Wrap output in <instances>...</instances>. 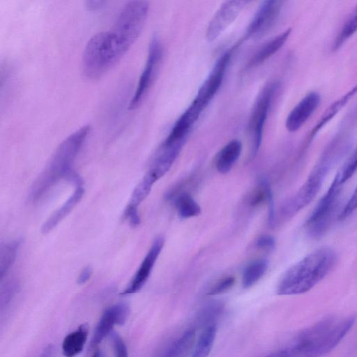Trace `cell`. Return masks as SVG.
I'll list each match as a JSON object with an SVG mask.
<instances>
[{"mask_svg":"<svg viewBox=\"0 0 357 357\" xmlns=\"http://www.w3.org/2000/svg\"><path fill=\"white\" fill-rule=\"evenodd\" d=\"M347 149V143L342 137L334 138L326 146L305 183L284 203L281 208L283 217H293L313 200L327 175Z\"/></svg>","mask_w":357,"mask_h":357,"instance_id":"4","label":"cell"},{"mask_svg":"<svg viewBox=\"0 0 357 357\" xmlns=\"http://www.w3.org/2000/svg\"><path fill=\"white\" fill-rule=\"evenodd\" d=\"M53 351V346L52 344H50L44 349V350L38 357H52Z\"/></svg>","mask_w":357,"mask_h":357,"instance_id":"37","label":"cell"},{"mask_svg":"<svg viewBox=\"0 0 357 357\" xmlns=\"http://www.w3.org/2000/svg\"><path fill=\"white\" fill-rule=\"evenodd\" d=\"M197 328L192 326L175 337L166 341L154 352L152 357H183L194 347Z\"/></svg>","mask_w":357,"mask_h":357,"instance_id":"17","label":"cell"},{"mask_svg":"<svg viewBox=\"0 0 357 357\" xmlns=\"http://www.w3.org/2000/svg\"><path fill=\"white\" fill-rule=\"evenodd\" d=\"M114 357H128L127 347L123 339L116 333H111Z\"/></svg>","mask_w":357,"mask_h":357,"instance_id":"32","label":"cell"},{"mask_svg":"<svg viewBox=\"0 0 357 357\" xmlns=\"http://www.w3.org/2000/svg\"><path fill=\"white\" fill-rule=\"evenodd\" d=\"M91 357H105V355L100 349H96Z\"/></svg>","mask_w":357,"mask_h":357,"instance_id":"38","label":"cell"},{"mask_svg":"<svg viewBox=\"0 0 357 357\" xmlns=\"http://www.w3.org/2000/svg\"><path fill=\"white\" fill-rule=\"evenodd\" d=\"M224 308V305L220 301H212L206 304L199 310L196 318V328L202 329L212 324H216V319L219 317Z\"/></svg>","mask_w":357,"mask_h":357,"instance_id":"24","label":"cell"},{"mask_svg":"<svg viewBox=\"0 0 357 357\" xmlns=\"http://www.w3.org/2000/svg\"><path fill=\"white\" fill-rule=\"evenodd\" d=\"M231 52V50H228L218 58L189 105L199 114H202L220 89L230 62Z\"/></svg>","mask_w":357,"mask_h":357,"instance_id":"9","label":"cell"},{"mask_svg":"<svg viewBox=\"0 0 357 357\" xmlns=\"http://www.w3.org/2000/svg\"><path fill=\"white\" fill-rule=\"evenodd\" d=\"M132 45L114 30L94 34L84 50L81 69L83 76L96 80L117 64Z\"/></svg>","mask_w":357,"mask_h":357,"instance_id":"3","label":"cell"},{"mask_svg":"<svg viewBox=\"0 0 357 357\" xmlns=\"http://www.w3.org/2000/svg\"><path fill=\"white\" fill-rule=\"evenodd\" d=\"M164 238L158 236L153 241L149 252L144 258L140 266L130 280L121 295H130L140 291L148 280L154 264L162 249Z\"/></svg>","mask_w":357,"mask_h":357,"instance_id":"14","label":"cell"},{"mask_svg":"<svg viewBox=\"0 0 357 357\" xmlns=\"http://www.w3.org/2000/svg\"><path fill=\"white\" fill-rule=\"evenodd\" d=\"M266 357H292L287 347L270 354Z\"/></svg>","mask_w":357,"mask_h":357,"instance_id":"36","label":"cell"},{"mask_svg":"<svg viewBox=\"0 0 357 357\" xmlns=\"http://www.w3.org/2000/svg\"><path fill=\"white\" fill-rule=\"evenodd\" d=\"M354 115H356L355 117H357V108L356 109L355 112H354Z\"/></svg>","mask_w":357,"mask_h":357,"instance_id":"39","label":"cell"},{"mask_svg":"<svg viewBox=\"0 0 357 357\" xmlns=\"http://www.w3.org/2000/svg\"><path fill=\"white\" fill-rule=\"evenodd\" d=\"M268 262L266 259H257L250 263L245 269L242 278L244 288L253 286L266 273Z\"/></svg>","mask_w":357,"mask_h":357,"instance_id":"27","label":"cell"},{"mask_svg":"<svg viewBox=\"0 0 357 357\" xmlns=\"http://www.w3.org/2000/svg\"><path fill=\"white\" fill-rule=\"evenodd\" d=\"M242 151V144L238 139H233L225 145L216 155L215 165L220 173L230 171L238 159Z\"/></svg>","mask_w":357,"mask_h":357,"instance_id":"21","label":"cell"},{"mask_svg":"<svg viewBox=\"0 0 357 357\" xmlns=\"http://www.w3.org/2000/svg\"><path fill=\"white\" fill-rule=\"evenodd\" d=\"M278 89V83L267 84L258 95L248 121V131L252 138V154L255 155L261 144L264 125L271 102Z\"/></svg>","mask_w":357,"mask_h":357,"instance_id":"8","label":"cell"},{"mask_svg":"<svg viewBox=\"0 0 357 357\" xmlns=\"http://www.w3.org/2000/svg\"><path fill=\"white\" fill-rule=\"evenodd\" d=\"M74 184L75 185V188L73 193L68 200H66V202L58 210L52 213L43 225L41 230L43 234L50 232L56 227V225L69 214V213L82 199L84 193L82 179L80 178Z\"/></svg>","mask_w":357,"mask_h":357,"instance_id":"18","label":"cell"},{"mask_svg":"<svg viewBox=\"0 0 357 357\" xmlns=\"http://www.w3.org/2000/svg\"><path fill=\"white\" fill-rule=\"evenodd\" d=\"M357 31V6L352 11L349 17L344 23L341 29L335 38L332 47L333 50L340 48Z\"/></svg>","mask_w":357,"mask_h":357,"instance_id":"28","label":"cell"},{"mask_svg":"<svg viewBox=\"0 0 357 357\" xmlns=\"http://www.w3.org/2000/svg\"><path fill=\"white\" fill-rule=\"evenodd\" d=\"M89 326L82 324L75 331L68 333L63 339L61 349L65 357H75L81 353L87 341Z\"/></svg>","mask_w":357,"mask_h":357,"instance_id":"20","label":"cell"},{"mask_svg":"<svg viewBox=\"0 0 357 357\" xmlns=\"http://www.w3.org/2000/svg\"><path fill=\"white\" fill-rule=\"evenodd\" d=\"M356 172L357 146L338 171L334 178V181L344 186V185L355 174Z\"/></svg>","mask_w":357,"mask_h":357,"instance_id":"30","label":"cell"},{"mask_svg":"<svg viewBox=\"0 0 357 357\" xmlns=\"http://www.w3.org/2000/svg\"><path fill=\"white\" fill-rule=\"evenodd\" d=\"M149 8L146 1H129L120 11L112 29L132 45L143 29Z\"/></svg>","mask_w":357,"mask_h":357,"instance_id":"7","label":"cell"},{"mask_svg":"<svg viewBox=\"0 0 357 357\" xmlns=\"http://www.w3.org/2000/svg\"><path fill=\"white\" fill-rule=\"evenodd\" d=\"M284 3L275 0L263 1L248 26L244 38L257 39L266 34L277 22Z\"/></svg>","mask_w":357,"mask_h":357,"instance_id":"11","label":"cell"},{"mask_svg":"<svg viewBox=\"0 0 357 357\" xmlns=\"http://www.w3.org/2000/svg\"><path fill=\"white\" fill-rule=\"evenodd\" d=\"M91 130L82 126L69 135L57 147L48 164L33 182L30 199L36 201L47 193L60 179L66 178L72 165Z\"/></svg>","mask_w":357,"mask_h":357,"instance_id":"5","label":"cell"},{"mask_svg":"<svg viewBox=\"0 0 357 357\" xmlns=\"http://www.w3.org/2000/svg\"><path fill=\"white\" fill-rule=\"evenodd\" d=\"M256 244L261 249H271L275 246V240L271 236L265 234L258 238Z\"/></svg>","mask_w":357,"mask_h":357,"instance_id":"33","label":"cell"},{"mask_svg":"<svg viewBox=\"0 0 357 357\" xmlns=\"http://www.w3.org/2000/svg\"><path fill=\"white\" fill-rule=\"evenodd\" d=\"M155 181H157L155 178L147 172L134 189L130 199L125 209H137L138 206L150 193L152 186Z\"/></svg>","mask_w":357,"mask_h":357,"instance_id":"25","label":"cell"},{"mask_svg":"<svg viewBox=\"0 0 357 357\" xmlns=\"http://www.w3.org/2000/svg\"><path fill=\"white\" fill-rule=\"evenodd\" d=\"M93 273V269L90 266L84 267L79 273L77 283L79 285L84 284L91 278Z\"/></svg>","mask_w":357,"mask_h":357,"instance_id":"34","label":"cell"},{"mask_svg":"<svg viewBox=\"0 0 357 357\" xmlns=\"http://www.w3.org/2000/svg\"><path fill=\"white\" fill-rule=\"evenodd\" d=\"M107 3L105 1H87L86 6L90 10H98L104 8Z\"/></svg>","mask_w":357,"mask_h":357,"instance_id":"35","label":"cell"},{"mask_svg":"<svg viewBox=\"0 0 357 357\" xmlns=\"http://www.w3.org/2000/svg\"><path fill=\"white\" fill-rule=\"evenodd\" d=\"M20 240L13 241L1 246L0 252V275L2 280L9 272L13 265L19 247Z\"/></svg>","mask_w":357,"mask_h":357,"instance_id":"26","label":"cell"},{"mask_svg":"<svg viewBox=\"0 0 357 357\" xmlns=\"http://www.w3.org/2000/svg\"><path fill=\"white\" fill-rule=\"evenodd\" d=\"M248 1H227L217 10L208 23L206 38L208 42L215 40L238 17L249 3Z\"/></svg>","mask_w":357,"mask_h":357,"instance_id":"12","label":"cell"},{"mask_svg":"<svg viewBox=\"0 0 357 357\" xmlns=\"http://www.w3.org/2000/svg\"><path fill=\"white\" fill-rule=\"evenodd\" d=\"M234 282L235 278L232 276L224 278L210 289L207 295L215 296L222 294L232 287Z\"/></svg>","mask_w":357,"mask_h":357,"instance_id":"31","label":"cell"},{"mask_svg":"<svg viewBox=\"0 0 357 357\" xmlns=\"http://www.w3.org/2000/svg\"><path fill=\"white\" fill-rule=\"evenodd\" d=\"M343 186L333 181L328 190L320 199L305 224L307 233L312 238H319L329 229L340 199Z\"/></svg>","mask_w":357,"mask_h":357,"instance_id":"6","label":"cell"},{"mask_svg":"<svg viewBox=\"0 0 357 357\" xmlns=\"http://www.w3.org/2000/svg\"><path fill=\"white\" fill-rule=\"evenodd\" d=\"M356 93L357 84L328 106V107L322 114L314 127L312 129L308 137V140L310 142L321 129V128L330 121L334 116H335L339 111L341 110L345 105H347V103L355 96Z\"/></svg>","mask_w":357,"mask_h":357,"instance_id":"22","label":"cell"},{"mask_svg":"<svg viewBox=\"0 0 357 357\" xmlns=\"http://www.w3.org/2000/svg\"><path fill=\"white\" fill-rule=\"evenodd\" d=\"M162 55L161 43L157 37L149 45L146 61L137 86L129 103L128 109H135L142 102L157 75Z\"/></svg>","mask_w":357,"mask_h":357,"instance_id":"10","label":"cell"},{"mask_svg":"<svg viewBox=\"0 0 357 357\" xmlns=\"http://www.w3.org/2000/svg\"><path fill=\"white\" fill-rule=\"evenodd\" d=\"M130 312L129 306L124 303L112 305L102 312L92 335L90 347H97L109 334L115 325H123Z\"/></svg>","mask_w":357,"mask_h":357,"instance_id":"13","label":"cell"},{"mask_svg":"<svg viewBox=\"0 0 357 357\" xmlns=\"http://www.w3.org/2000/svg\"><path fill=\"white\" fill-rule=\"evenodd\" d=\"M321 102L317 91L307 93L290 111L285 121V127L291 132L299 130L309 119Z\"/></svg>","mask_w":357,"mask_h":357,"instance_id":"15","label":"cell"},{"mask_svg":"<svg viewBox=\"0 0 357 357\" xmlns=\"http://www.w3.org/2000/svg\"><path fill=\"white\" fill-rule=\"evenodd\" d=\"M291 32L288 28L262 45L249 61L247 68H254L275 54L287 42Z\"/></svg>","mask_w":357,"mask_h":357,"instance_id":"19","label":"cell"},{"mask_svg":"<svg viewBox=\"0 0 357 357\" xmlns=\"http://www.w3.org/2000/svg\"><path fill=\"white\" fill-rule=\"evenodd\" d=\"M337 260L335 251L329 247L314 250L284 272L278 284L277 294L291 296L309 291L332 271Z\"/></svg>","mask_w":357,"mask_h":357,"instance_id":"2","label":"cell"},{"mask_svg":"<svg viewBox=\"0 0 357 357\" xmlns=\"http://www.w3.org/2000/svg\"><path fill=\"white\" fill-rule=\"evenodd\" d=\"M185 140H171L167 138L160 146L153 164L148 171L158 181L170 169L178 155Z\"/></svg>","mask_w":357,"mask_h":357,"instance_id":"16","label":"cell"},{"mask_svg":"<svg viewBox=\"0 0 357 357\" xmlns=\"http://www.w3.org/2000/svg\"><path fill=\"white\" fill-rule=\"evenodd\" d=\"M176 208L178 215L182 218L195 217L201 213L199 205L187 193H183L177 198Z\"/></svg>","mask_w":357,"mask_h":357,"instance_id":"29","label":"cell"},{"mask_svg":"<svg viewBox=\"0 0 357 357\" xmlns=\"http://www.w3.org/2000/svg\"><path fill=\"white\" fill-rule=\"evenodd\" d=\"M355 321L354 315L324 318L301 331L287 347L293 357H322L340 342Z\"/></svg>","mask_w":357,"mask_h":357,"instance_id":"1","label":"cell"},{"mask_svg":"<svg viewBox=\"0 0 357 357\" xmlns=\"http://www.w3.org/2000/svg\"><path fill=\"white\" fill-rule=\"evenodd\" d=\"M216 333V324L202 328L192 348L191 357H207L213 349Z\"/></svg>","mask_w":357,"mask_h":357,"instance_id":"23","label":"cell"}]
</instances>
